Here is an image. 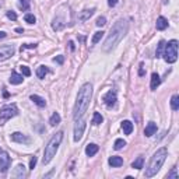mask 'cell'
Listing matches in <instances>:
<instances>
[{
    "label": "cell",
    "mask_w": 179,
    "mask_h": 179,
    "mask_svg": "<svg viewBox=\"0 0 179 179\" xmlns=\"http://www.w3.org/2000/svg\"><path fill=\"white\" fill-rule=\"evenodd\" d=\"M35 165H37V157H32L29 161V169H34Z\"/></svg>",
    "instance_id": "74e56055"
},
{
    "label": "cell",
    "mask_w": 179,
    "mask_h": 179,
    "mask_svg": "<svg viewBox=\"0 0 179 179\" xmlns=\"http://www.w3.org/2000/svg\"><path fill=\"white\" fill-rule=\"evenodd\" d=\"M85 130V120L83 118L76 119V125H74V141H80L84 134Z\"/></svg>",
    "instance_id": "52a82bcc"
},
{
    "label": "cell",
    "mask_w": 179,
    "mask_h": 179,
    "mask_svg": "<svg viewBox=\"0 0 179 179\" xmlns=\"http://www.w3.org/2000/svg\"><path fill=\"white\" fill-rule=\"evenodd\" d=\"M156 132H157V125L154 123V122H148V125L144 129V134L147 137H151L153 134H156Z\"/></svg>",
    "instance_id": "4fadbf2b"
},
{
    "label": "cell",
    "mask_w": 179,
    "mask_h": 179,
    "mask_svg": "<svg viewBox=\"0 0 179 179\" xmlns=\"http://www.w3.org/2000/svg\"><path fill=\"white\" fill-rule=\"evenodd\" d=\"M23 80H24L23 74H18V73H16V71H13L8 81H10L11 84H14V85H18V84H21V83H23Z\"/></svg>",
    "instance_id": "9a60e30c"
},
{
    "label": "cell",
    "mask_w": 179,
    "mask_h": 179,
    "mask_svg": "<svg viewBox=\"0 0 179 179\" xmlns=\"http://www.w3.org/2000/svg\"><path fill=\"white\" fill-rule=\"evenodd\" d=\"M95 24H97L98 27H104V25L106 24V18H105V17H98V18H97V23H95Z\"/></svg>",
    "instance_id": "d6a6232c"
},
{
    "label": "cell",
    "mask_w": 179,
    "mask_h": 179,
    "mask_svg": "<svg viewBox=\"0 0 179 179\" xmlns=\"http://www.w3.org/2000/svg\"><path fill=\"white\" fill-rule=\"evenodd\" d=\"M92 98V84L91 83H85L81 85V88L79 90L77 94V100L74 104V109H73V118L74 119H80L84 116V113L87 112L90 102Z\"/></svg>",
    "instance_id": "7a4b0ae2"
},
{
    "label": "cell",
    "mask_w": 179,
    "mask_h": 179,
    "mask_svg": "<svg viewBox=\"0 0 179 179\" xmlns=\"http://www.w3.org/2000/svg\"><path fill=\"white\" fill-rule=\"evenodd\" d=\"M139 76H144V69H143V64L140 66V70H139Z\"/></svg>",
    "instance_id": "b9f144b4"
},
{
    "label": "cell",
    "mask_w": 179,
    "mask_h": 179,
    "mask_svg": "<svg viewBox=\"0 0 179 179\" xmlns=\"http://www.w3.org/2000/svg\"><path fill=\"white\" fill-rule=\"evenodd\" d=\"M29 98H31V101H34V104H37L39 108H43V106H46V101H45L42 97H39V95L32 94Z\"/></svg>",
    "instance_id": "d6986e66"
},
{
    "label": "cell",
    "mask_w": 179,
    "mask_h": 179,
    "mask_svg": "<svg viewBox=\"0 0 179 179\" xmlns=\"http://www.w3.org/2000/svg\"><path fill=\"white\" fill-rule=\"evenodd\" d=\"M60 115H59L58 112H55L52 116H50V119H49V123H50V126H56V125H59L60 123Z\"/></svg>",
    "instance_id": "cb8c5ba5"
},
{
    "label": "cell",
    "mask_w": 179,
    "mask_h": 179,
    "mask_svg": "<svg viewBox=\"0 0 179 179\" xmlns=\"http://www.w3.org/2000/svg\"><path fill=\"white\" fill-rule=\"evenodd\" d=\"M108 162H109V165L111 166H122L123 165V158L122 157H119V156H113V157H111L108 160Z\"/></svg>",
    "instance_id": "2e32d148"
},
{
    "label": "cell",
    "mask_w": 179,
    "mask_h": 179,
    "mask_svg": "<svg viewBox=\"0 0 179 179\" xmlns=\"http://www.w3.org/2000/svg\"><path fill=\"white\" fill-rule=\"evenodd\" d=\"M6 37H7V34H6L4 31H0V39H4Z\"/></svg>",
    "instance_id": "60d3db41"
},
{
    "label": "cell",
    "mask_w": 179,
    "mask_h": 179,
    "mask_svg": "<svg viewBox=\"0 0 179 179\" xmlns=\"http://www.w3.org/2000/svg\"><path fill=\"white\" fill-rule=\"evenodd\" d=\"M166 176H168V178H175V179H176V178H178V171H176V168H172V171L169 172V174L166 175Z\"/></svg>",
    "instance_id": "e575fe53"
},
{
    "label": "cell",
    "mask_w": 179,
    "mask_h": 179,
    "mask_svg": "<svg viewBox=\"0 0 179 179\" xmlns=\"http://www.w3.org/2000/svg\"><path fill=\"white\" fill-rule=\"evenodd\" d=\"M10 164H11V158L6 151H0V172L4 174L7 172V169L10 168Z\"/></svg>",
    "instance_id": "ba28073f"
},
{
    "label": "cell",
    "mask_w": 179,
    "mask_h": 179,
    "mask_svg": "<svg viewBox=\"0 0 179 179\" xmlns=\"http://www.w3.org/2000/svg\"><path fill=\"white\" fill-rule=\"evenodd\" d=\"M171 108L174 109V111H178V109H179V95L178 94L172 95V98H171Z\"/></svg>",
    "instance_id": "d4e9b609"
},
{
    "label": "cell",
    "mask_w": 179,
    "mask_h": 179,
    "mask_svg": "<svg viewBox=\"0 0 179 179\" xmlns=\"http://www.w3.org/2000/svg\"><path fill=\"white\" fill-rule=\"evenodd\" d=\"M52 27H53V29H55V31H60V29H62V28H63V27H64V23H62V20L56 18L55 21H53Z\"/></svg>",
    "instance_id": "f1b7e54d"
},
{
    "label": "cell",
    "mask_w": 179,
    "mask_h": 179,
    "mask_svg": "<svg viewBox=\"0 0 179 179\" xmlns=\"http://www.w3.org/2000/svg\"><path fill=\"white\" fill-rule=\"evenodd\" d=\"M11 140L13 141H16V143H21V144H28L31 140H29V137H27L25 134H23V133H20V132H16V133H13L11 134Z\"/></svg>",
    "instance_id": "8fae6325"
},
{
    "label": "cell",
    "mask_w": 179,
    "mask_h": 179,
    "mask_svg": "<svg viewBox=\"0 0 179 179\" xmlns=\"http://www.w3.org/2000/svg\"><path fill=\"white\" fill-rule=\"evenodd\" d=\"M102 122H104L102 115H101L100 112H94V115H92V120H91V123L94 125V126H98V125H101Z\"/></svg>",
    "instance_id": "7402d4cb"
},
{
    "label": "cell",
    "mask_w": 179,
    "mask_h": 179,
    "mask_svg": "<svg viewBox=\"0 0 179 179\" xmlns=\"http://www.w3.org/2000/svg\"><path fill=\"white\" fill-rule=\"evenodd\" d=\"M102 101L105 102L106 106H109V108H112V106L116 105V101H118V98H116V92L115 91H108L105 95L102 97Z\"/></svg>",
    "instance_id": "30bf717a"
},
{
    "label": "cell",
    "mask_w": 179,
    "mask_h": 179,
    "mask_svg": "<svg viewBox=\"0 0 179 179\" xmlns=\"http://www.w3.org/2000/svg\"><path fill=\"white\" fill-rule=\"evenodd\" d=\"M143 165H144V158L143 157H139L136 161L132 162V168H136V169H141Z\"/></svg>",
    "instance_id": "484cf974"
},
{
    "label": "cell",
    "mask_w": 179,
    "mask_h": 179,
    "mask_svg": "<svg viewBox=\"0 0 179 179\" xmlns=\"http://www.w3.org/2000/svg\"><path fill=\"white\" fill-rule=\"evenodd\" d=\"M102 37H104V32H102V31H98V32H95V34H94V37H92V39H91V43H92V45L98 43L101 39H102Z\"/></svg>",
    "instance_id": "83f0119b"
},
{
    "label": "cell",
    "mask_w": 179,
    "mask_h": 179,
    "mask_svg": "<svg viewBox=\"0 0 179 179\" xmlns=\"http://www.w3.org/2000/svg\"><path fill=\"white\" fill-rule=\"evenodd\" d=\"M24 20H25L28 24H35V17H34V14H25L24 16Z\"/></svg>",
    "instance_id": "1f68e13d"
},
{
    "label": "cell",
    "mask_w": 179,
    "mask_h": 179,
    "mask_svg": "<svg viewBox=\"0 0 179 179\" xmlns=\"http://www.w3.org/2000/svg\"><path fill=\"white\" fill-rule=\"evenodd\" d=\"M53 62H58L59 64H62L64 62V58H63V56H56V58L53 59Z\"/></svg>",
    "instance_id": "f35d334b"
},
{
    "label": "cell",
    "mask_w": 179,
    "mask_h": 179,
    "mask_svg": "<svg viewBox=\"0 0 179 179\" xmlns=\"http://www.w3.org/2000/svg\"><path fill=\"white\" fill-rule=\"evenodd\" d=\"M98 150H100V147H98L97 144L90 143V144H87V147H85V154H87L88 157H92V156H95V154L98 153Z\"/></svg>",
    "instance_id": "5bb4252c"
},
{
    "label": "cell",
    "mask_w": 179,
    "mask_h": 179,
    "mask_svg": "<svg viewBox=\"0 0 179 179\" xmlns=\"http://www.w3.org/2000/svg\"><path fill=\"white\" fill-rule=\"evenodd\" d=\"M7 17L10 20H13V21H16V20H17V14L14 13V11H7Z\"/></svg>",
    "instance_id": "8d00e7d4"
},
{
    "label": "cell",
    "mask_w": 179,
    "mask_h": 179,
    "mask_svg": "<svg viewBox=\"0 0 179 179\" xmlns=\"http://www.w3.org/2000/svg\"><path fill=\"white\" fill-rule=\"evenodd\" d=\"M18 7L21 8L23 11L28 10L29 8V0H18Z\"/></svg>",
    "instance_id": "f546056e"
},
{
    "label": "cell",
    "mask_w": 179,
    "mask_h": 179,
    "mask_svg": "<svg viewBox=\"0 0 179 179\" xmlns=\"http://www.w3.org/2000/svg\"><path fill=\"white\" fill-rule=\"evenodd\" d=\"M28 48H29V49H32V48H37V43H25V45H23V46H21V52H23L24 49H28Z\"/></svg>",
    "instance_id": "d590c367"
},
{
    "label": "cell",
    "mask_w": 179,
    "mask_h": 179,
    "mask_svg": "<svg viewBox=\"0 0 179 179\" xmlns=\"http://www.w3.org/2000/svg\"><path fill=\"white\" fill-rule=\"evenodd\" d=\"M164 48H165V41H160V42H158V46H157V50H156L157 58H161V56H162Z\"/></svg>",
    "instance_id": "4316f807"
},
{
    "label": "cell",
    "mask_w": 179,
    "mask_h": 179,
    "mask_svg": "<svg viewBox=\"0 0 179 179\" xmlns=\"http://www.w3.org/2000/svg\"><path fill=\"white\" fill-rule=\"evenodd\" d=\"M162 56H164V60L169 64L176 62V59H178V41L176 39H172L168 43H165Z\"/></svg>",
    "instance_id": "5b68a950"
},
{
    "label": "cell",
    "mask_w": 179,
    "mask_h": 179,
    "mask_svg": "<svg viewBox=\"0 0 179 179\" xmlns=\"http://www.w3.org/2000/svg\"><path fill=\"white\" fill-rule=\"evenodd\" d=\"M156 27L158 31H164V29L168 27V20L165 17H158L157 18V23H156Z\"/></svg>",
    "instance_id": "e0dca14e"
},
{
    "label": "cell",
    "mask_w": 179,
    "mask_h": 179,
    "mask_svg": "<svg viewBox=\"0 0 179 179\" xmlns=\"http://www.w3.org/2000/svg\"><path fill=\"white\" fill-rule=\"evenodd\" d=\"M118 4V0H108V6L109 7H115Z\"/></svg>",
    "instance_id": "ab89813d"
},
{
    "label": "cell",
    "mask_w": 179,
    "mask_h": 179,
    "mask_svg": "<svg viewBox=\"0 0 179 179\" xmlns=\"http://www.w3.org/2000/svg\"><path fill=\"white\" fill-rule=\"evenodd\" d=\"M49 73V69H48L46 66H39L37 69V76H38V79H43L46 74Z\"/></svg>",
    "instance_id": "603a6c76"
},
{
    "label": "cell",
    "mask_w": 179,
    "mask_h": 179,
    "mask_svg": "<svg viewBox=\"0 0 179 179\" xmlns=\"http://www.w3.org/2000/svg\"><path fill=\"white\" fill-rule=\"evenodd\" d=\"M13 176H16V178H24L25 176V166L24 165H17L16 166V169H14V172H13Z\"/></svg>",
    "instance_id": "ffe728a7"
},
{
    "label": "cell",
    "mask_w": 179,
    "mask_h": 179,
    "mask_svg": "<svg viewBox=\"0 0 179 179\" xmlns=\"http://www.w3.org/2000/svg\"><path fill=\"white\" fill-rule=\"evenodd\" d=\"M125 146H126V141H125L123 139H118L115 141V146H113V148L115 150H120V148H123Z\"/></svg>",
    "instance_id": "4dcf8cb0"
},
{
    "label": "cell",
    "mask_w": 179,
    "mask_h": 179,
    "mask_svg": "<svg viewBox=\"0 0 179 179\" xmlns=\"http://www.w3.org/2000/svg\"><path fill=\"white\" fill-rule=\"evenodd\" d=\"M94 13H95V8L83 10L81 13H80V16H79V20H80V21H87V20H90L92 16H94Z\"/></svg>",
    "instance_id": "7c38bea8"
},
{
    "label": "cell",
    "mask_w": 179,
    "mask_h": 179,
    "mask_svg": "<svg viewBox=\"0 0 179 179\" xmlns=\"http://www.w3.org/2000/svg\"><path fill=\"white\" fill-rule=\"evenodd\" d=\"M14 52H16V49H14L13 45H3V46H0V62L7 60L8 58H11L14 55Z\"/></svg>",
    "instance_id": "9c48e42d"
},
{
    "label": "cell",
    "mask_w": 179,
    "mask_h": 179,
    "mask_svg": "<svg viewBox=\"0 0 179 179\" xmlns=\"http://www.w3.org/2000/svg\"><path fill=\"white\" fill-rule=\"evenodd\" d=\"M166 156H168V151H166V148H160V150H157L156 153H154V156L151 157L150 162H148V165H147V168H146V176H147V178L154 176V175H156L157 172L161 169L162 164L165 162Z\"/></svg>",
    "instance_id": "3957f363"
},
{
    "label": "cell",
    "mask_w": 179,
    "mask_h": 179,
    "mask_svg": "<svg viewBox=\"0 0 179 179\" xmlns=\"http://www.w3.org/2000/svg\"><path fill=\"white\" fill-rule=\"evenodd\" d=\"M160 84H161V79H160V76H158L157 73H153L151 74V90H157L158 87H160Z\"/></svg>",
    "instance_id": "ac0fdd59"
},
{
    "label": "cell",
    "mask_w": 179,
    "mask_h": 179,
    "mask_svg": "<svg viewBox=\"0 0 179 179\" xmlns=\"http://www.w3.org/2000/svg\"><path fill=\"white\" fill-rule=\"evenodd\" d=\"M69 45H70V49L74 50V43H73V41H70V42H69Z\"/></svg>",
    "instance_id": "7bdbcfd3"
},
{
    "label": "cell",
    "mask_w": 179,
    "mask_h": 179,
    "mask_svg": "<svg viewBox=\"0 0 179 179\" xmlns=\"http://www.w3.org/2000/svg\"><path fill=\"white\" fill-rule=\"evenodd\" d=\"M127 29H129V23H127V20H125V18L118 20V21L113 24V27L111 28V31H109L105 42H104V50H105V52H111V50L115 49L116 45L120 42L125 38V35L127 34Z\"/></svg>",
    "instance_id": "6da1fadb"
},
{
    "label": "cell",
    "mask_w": 179,
    "mask_h": 179,
    "mask_svg": "<svg viewBox=\"0 0 179 179\" xmlns=\"http://www.w3.org/2000/svg\"><path fill=\"white\" fill-rule=\"evenodd\" d=\"M20 69H21V73H23V74H24V76H25V77L31 76V70H29V69L27 67V66H21Z\"/></svg>",
    "instance_id": "836d02e7"
},
{
    "label": "cell",
    "mask_w": 179,
    "mask_h": 179,
    "mask_svg": "<svg viewBox=\"0 0 179 179\" xmlns=\"http://www.w3.org/2000/svg\"><path fill=\"white\" fill-rule=\"evenodd\" d=\"M18 115V108L14 104L11 105H4L0 108V125H4L8 119Z\"/></svg>",
    "instance_id": "8992f818"
},
{
    "label": "cell",
    "mask_w": 179,
    "mask_h": 179,
    "mask_svg": "<svg viewBox=\"0 0 179 179\" xmlns=\"http://www.w3.org/2000/svg\"><path fill=\"white\" fill-rule=\"evenodd\" d=\"M62 140H63V132H58L52 136V139L49 140V143H48V146L45 147V151H43V158H42L43 165L49 164L53 160V157L56 156V153L59 150V146H60Z\"/></svg>",
    "instance_id": "277c9868"
},
{
    "label": "cell",
    "mask_w": 179,
    "mask_h": 179,
    "mask_svg": "<svg viewBox=\"0 0 179 179\" xmlns=\"http://www.w3.org/2000/svg\"><path fill=\"white\" fill-rule=\"evenodd\" d=\"M122 129H123L125 134H132V132H133V123L130 120H123V122H122Z\"/></svg>",
    "instance_id": "44dd1931"
}]
</instances>
